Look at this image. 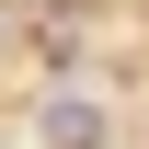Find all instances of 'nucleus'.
<instances>
[{"label": "nucleus", "mask_w": 149, "mask_h": 149, "mask_svg": "<svg viewBox=\"0 0 149 149\" xmlns=\"http://www.w3.org/2000/svg\"><path fill=\"white\" fill-rule=\"evenodd\" d=\"M92 138H103V115H92V103H69V92L46 103V149H92Z\"/></svg>", "instance_id": "nucleus-1"}]
</instances>
